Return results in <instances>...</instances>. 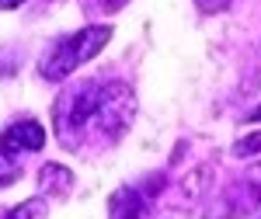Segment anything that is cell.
Here are the masks:
<instances>
[{
  "label": "cell",
  "instance_id": "cell-1",
  "mask_svg": "<svg viewBox=\"0 0 261 219\" xmlns=\"http://www.w3.org/2000/svg\"><path fill=\"white\" fill-rule=\"evenodd\" d=\"M112 39V24H87L73 35H63L39 63V73L45 80H66L73 70L91 63Z\"/></svg>",
  "mask_w": 261,
  "mask_h": 219
},
{
  "label": "cell",
  "instance_id": "cell-2",
  "mask_svg": "<svg viewBox=\"0 0 261 219\" xmlns=\"http://www.w3.org/2000/svg\"><path fill=\"white\" fill-rule=\"evenodd\" d=\"M42 146H45V129H42L35 119L14 122V125H7L4 136H0V150L11 153V157H18V153H39Z\"/></svg>",
  "mask_w": 261,
  "mask_h": 219
},
{
  "label": "cell",
  "instance_id": "cell-3",
  "mask_svg": "<svg viewBox=\"0 0 261 219\" xmlns=\"http://www.w3.org/2000/svg\"><path fill=\"white\" fill-rule=\"evenodd\" d=\"M150 199H153V191L122 188V191H115L112 202H108V216L112 219H146V212H150Z\"/></svg>",
  "mask_w": 261,
  "mask_h": 219
},
{
  "label": "cell",
  "instance_id": "cell-4",
  "mask_svg": "<svg viewBox=\"0 0 261 219\" xmlns=\"http://www.w3.org/2000/svg\"><path fill=\"white\" fill-rule=\"evenodd\" d=\"M39 188L45 195H66L73 188V174L63 167V163H45L39 171Z\"/></svg>",
  "mask_w": 261,
  "mask_h": 219
},
{
  "label": "cell",
  "instance_id": "cell-5",
  "mask_svg": "<svg viewBox=\"0 0 261 219\" xmlns=\"http://www.w3.org/2000/svg\"><path fill=\"white\" fill-rule=\"evenodd\" d=\"M18 178H21L18 157H11V153H4V150H0V188H11Z\"/></svg>",
  "mask_w": 261,
  "mask_h": 219
},
{
  "label": "cell",
  "instance_id": "cell-6",
  "mask_svg": "<svg viewBox=\"0 0 261 219\" xmlns=\"http://www.w3.org/2000/svg\"><path fill=\"white\" fill-rule=\"evenodd\" d=\"M11 216L14 219H45V202L28 199V202H21L18 209H11Z\"/></svg>",
  "mask_w": 261,
  "mask_h": 219
},
{
  "label": "cell",
  "instance_id": "cell-7",
  "mask_svg": "<svg viewBox=\"0 0 261 219\" xmlns=\"http://www.w3.org/2000/svg\"><path fill=\"white\" fill-rule=\"evenodd\" d=\"M251 153H261V132L244 136V140L233 143V157H251Z\"/></svg>",
  "mask_w": 261,
  "mask_h": 219
},
{
  "label": "cell",
  "instance_id": "cell-8",
  "mask_svg": "<svg viewBox=\"0 0 261 219\" xmlns=\"http://www.w3.org/2000/svg\"><path fill=\"white\" fill-rule=\"evenodd\" d=\"M195 4H199L205 14H216V11H226V7H230L233 0H195Z\"/></svg>",
  "mask_w": 261,
  "mask_h": 219
},
{
  "label": "cell",
  "instance_id": "cell-9",
  "mask_svg": "<svg viewBox=\"0 0 261 219\" xmlns=\"http://www.w3.org/2000/svg\"><path fill=\"white\" fill-rule=\"evenodd\" d=\"M122 4H125V0H101V7H105V11H119Z\"/></svg>",
  "mask_w": 261,
  "mask_h": 219
},
{
  "label": "cell",
  "instance_id": "cell-10",
  "mask_svg": "<svg viewBox=\"0 0 261 219\" xmlns=\"http://www.w3.org/2000/svg\"><path fill=\"white\" fill-rule=\"evenodd\" d=\"M21 4H24V0H0V7H4V11H14V7H21Z\"/></svg>",
  "mask_w": 261,
  "mask_h": 219
},
{
  "label": "cell",
  "instance_id": "cell-11",
  "mask_svg": "<svg viewBox=\"0 0 261 219\" xmlns=\"http://www.w3.org/2000/svg\"><path fill=\"white\" fill-rule=\"evenodd\" d=\"M247 122H261V108H254V112L247 115Z\"/></svg>",
  "mask_w": 261,
  "mask_h": 219
},
{
  "label": "cell",
  "instance_id": "cell-12",
  "mask_svg": "<svg viewBox=\"0 0 261 219\" xmlns=\"http://www.w3.org/2000/svg\"><path fill=\"white\" fill-rule=\"evenodd\" d=\"M0 219H14V216H11V212H0Z\"/></svg>",
  "mask_w": 261,
  "mask_h": 219
}]
</instances>
